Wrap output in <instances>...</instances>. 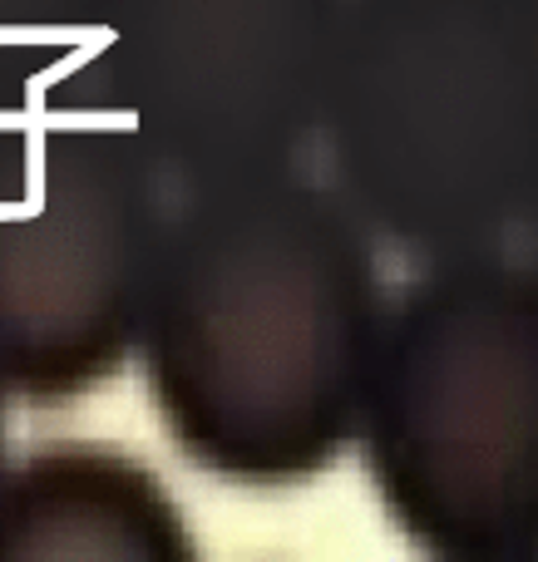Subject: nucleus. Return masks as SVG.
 I'll return each mask as SVG.
<instances>
[{
    "mask_svg": "<svg viewBox=\"0 0 538 562\" xmlns=\"http://www.w3.org/2000/svg\"><path fill=\"white\" fill-rule=\"evenodd\" d=\"M356 326L341 227L312 193L253 168L217 173L158 243L138 336L158 409L198 464L287 479L341 435Z\"/></svg>",
    "mask_w": 538,
    "mask_h": 562,
    "instance_id": "nucleus-1",
    "label": "nucleus"
},
{
    "mask_svg": "<svg viewBox=\"0 0 538 562\" xmlns=\"http://www.w3.org/2000/svg\"><path fill=\"white\" fill-rule=\"evenodd\" d=\"M158 243L128 138L15 124L0 89V390L69 395L138 336Z\"/></svg>",
    "mask_w": 538,
    "mask_h": 562,
    "instance_id": "nucleus-2",
    "label": "nucleus"
},
{
    "mask_svg": "<svg viewBox=\"0 0 538 562\" xmlns=\"http://www.w3.org/2000/svg\"><path fill=\"white\" fill-rule=\"evenodd\" d=\"M104 65L138 138L253 173L302 128L336 35L332 0H99Z\"/></svg>",
    "mask_w": 538,
    "mask_h": 562,
    "instance_id": "nucleus-3",
    "label": "nucleus"
},
{
    "mask_svg": "<svg viewBox=\"0 0 538 562\" xmlns=\"http://www.w3.org/2000/svg\"><path fill=\"white\" fill-rule=\"evenodd\" d=\"M183 533L144 469L40 454L0 479V558H173Z\"/></svg>",
    "mask_w": 538,
    "mask_h": 562,
    "instance_id": "nucleus-4",
    "label": "nucleus"
},
{
    "mask_svg": "<svg viewBox=\"0 0 538 562\" xmlns=\"http://www.w3.org/2000/svg\"><path fill=\"white\" fill-rule=\"evenodd\" d=\"M99 0H0V85H10V55L35 35L75 30L94 20Z\"/></svg>",
    "mask_w": 538,
    "mask_h": 562,
    "instance_id": "nucleus-5",
    "label": "nucleus"
}]
</instances>
